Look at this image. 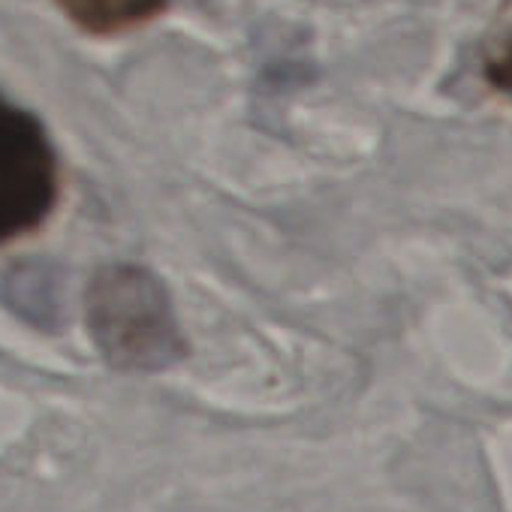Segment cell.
<instances>
[{
    "instance_id": "cell-3",
    "label": "cell",
    "mask_w": 512,
    "mask_h": 512,
    "mask_svg": "<svg viewBox=\"0 0 512 512\" xmlns=\"http://www.w3.org/2000/svg\"><path fill=\"white\" fill-rule=\"evenodd\" d=\"M55 7L82 31L112 37L154 22L166 0H55Z\"/></svg>"
},
{
    "instance_id": "cell-1",
    "label": "cell",
    "mask_w": 512,
    "mask_h": 512,
    "mask_svg": "<svg viewBox=\"0 0 512 512\" xmlns=\"http://www.w3.org/2000/svg\"><path fill=\"white\" fill-rule=\"evenodd\" d=\"M85 323L100 356L118 371H163L187 356L166 284L145 266H103L85 293Z\"/></svg>"
},
{
    "instance_id": "cell-4",
    "label": "cell",
    "mask_w": 512,
    "mask_h": 512,
    "mask_svg": "<svg viewBox=\"0 0 512 512\" xmlns=\"http://www.w3.org/2000/svg\"><path fill=\"white\" fill-rule=\"evenodd\" d=\"M485 79L506 97H512V46H506L500 55H494L485 64Z\"/></svg>"
},
{
    "instance_id": "cell-2",
    "label": "cell",
    "mask_w": 512,
    "mask_h": 512,
    "mask_svg": "<svg viewBox=\"0 0 512 512\" xmlns=\"http://www.w3.org/2000/svg\"><path fill=\"white\" fill-rule=\"evenodd\" d=\"M58 154L43 124L0 94V244L37 229L58 202Z\"/></svg>"
}]
</instances>
